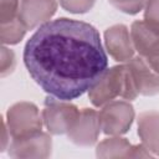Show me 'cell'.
<instances>
[{
    "label": "cell",
    "instance_id": "6da1fadb",
    "mask_svg": "<svg viewBox=\"0 0 159 159\" xmlns=\"http://www.w3.org/2000/svg\"><path fill=\"white\" fill-rule=\"evenodd\" d=\"M24 62L46 93L71 101L94 84L107 70L108 58L96 27L61 17L41 25L30 37Z\"/></svg>",
    "mask_w": 159,
    "mask_h": 159
},
{
    "label": "cell",
    "instance_id": "7a4b0ae2",
    "mask_svg": "<svg viewBox=\"0 0 159 159\" xmlns=\"http://www.w3.org/2000/svg\"><path fill=\"white\" fill-rule=\"evenodd\" d=\"M137 96L138 91L127 65L107 68L88 89V97L96 107L104 106L108 102H112L116 97L132 101Z\"/></svg>",
    "mask_w": 159,
    "mask_h": 159
},
{
    "label": "cell",
    "instance_id": "3957f363",
    "mask_svg": "<svg viewBox=\"0 0 159 159\" xmlns=\"http://www.w3.org/2000/svg\"><path fill=\"white\" fill-rule=\"evenodd\" d=\"M42 120L39 108L31 102L15 103L6 113V125L12 139L41 132Z\"/></svg>",
    "mask_w": 159,
    "mask_h": 159
},
{
    "label": "cell",
    "instance_id": "277c9868",
    "mask_svg": "<svg viewBox=\"0 0 159 159\" xmlns=\"http://www.w3.org/2000/svg\"><path fill=\"white\" fill-rule=\"evenodd\" d=\"M80 114L78 108L68 101L48 97L45 101L42 119L48 133L58 135L67 133Z\"/></svg>",
    "mask_w": 159,
    "mask_h": 159
},
{
    "label": "cell",
    "instance_id": "5b68a950",
    "mask_svg": "<svg viewBox=\"0 0 159 159\" xmlns=\"http://www.w3.org/2000/svg\"><path fill=\"white\" fill-rule=\"evenodd\" d=\"M98 114L101 129L109 135L127 133L134 119L133 106L125 101L108 102Z\"/></svg>",
    "mask_w": 159,
    "mask_h": 159
},
{
    "label": "cell",
    "instance_id": "8992f818",
    "mask_svg": "<svg viewBox=\"0 0 159 159\" xmlns=\"http://www.w3.org/2000/svg\"><path fill=\"white\" fill-rule=\"evenodd\" d=\"M130 37L134 50L159 73V34L153 31L144 21H134L130 27Z\"/></svg>",
    "mask_w": 159,
    "mask_h": 159
},
{
    "label": "cell",
    "instance_id": "52a82bcc",
    "mask_svg": "<svg viewBox=\"0 0 159 159\" xmlns=\"http://www.w3.org/2000/svg\"><path fill=\"white\" fill-rule=\"evenodd\" d=\"M99 114L91 108H83L71 129L67 132L68 139L81 147L93 145L99 135Z\"/></svg>",
    "mask_w": 159,
    "mask_h": 159
},
{
    "label": "cell",
    "instance_id": "ba28073f",
    "mask_svg": "<svg viewBox=\"0 0 159 159\" xmlns=\"http://www.w3.org/2000/svg\"><path fill=\"white\" fill-rule=\"evenodd\" d=\"M51 137L47 133L39 132L12 139L9 144V155L12 158H47L51 154Z\"/></svg>",
    "mask_w": 159,
    "mask_h": 159
},
{
    "label": "cell",
    "instance_id": "9c48e42d",
    "mask_svg": "<svg viewBox=\"0 0 159 159\" xmlns=\"http://www.w3.org/2000/svg\"><path fill=\"white\" fill-rule=\"evenodd\" d=\"M57 0H21L19 19L27 30L41 26L55 15Z\"/></svg>",
    "mask_w": 159,
    "mask_h": 159
},
{
    "label": "cell",
    "instance_id": "30bf717a",
    "mask_svg": "<svg viewBox=\"0 0 159 159\" xmlns=\"http://www.w3.org/2000/svg\"><path fill=\"white\" fill-rule=\"evenodd\" d=\"M104 42L108 53L118 62H129L134 56V46L127 26L118 24L104 32Z\"/></svg>",
    "mask_w": 159,
    "mask_h": 159
},
{
    "label": "cell",
    "instance_id": "8fae6325",
    "mask_svg": "<svg viewBox=\"0 0 159 159\" xmlns=\"http://www.w3.org/2000/svg\"><path fill=\"white\" fill-rule=\"evenodd\" d=\"M127 66L138 93L144 96L159 93V73L155 72L143 57H133Z\"/></svg>",
    "mask_w": 159,
    "mask_h": 159
},
{
    "label": "cell",
    "instance_id": "7c38bea8",
    "mask_svg": "<svg viewBox=\"0 0 159 159\" xmlns=\"http://www.w3.org/2000/svg\"><path fill=\"white\" fill-rule=\"evenodd\" d=\"M138 135L153 155H159V112L149 111L139 114Z\"/></svg>",
    "mask_w": 159,
    "mask_h": 159
},
{
    "label": "cell",
    "instance_id": "4fadbf2b",
    "mask_svg": "<svg viewBox=\"0 0 159 159\" xmlns=\"http://www.w3.org/2000/svg\"><path fill=\"white\" fill-rule=\"evenodd\" d=\"M134 145L125 138H107L97 145L96 154L98 158H133Z\"/></svg>",
    "mask_w": 159,
    "mask_h": 159
},
{
    "label": "cell",
    "instance_id": "5bb4252c",
    "mask_svg": "<svg viewBox=\"0 0 159 159\" xmlns=\"http://www.w3.org/2000/svg\"><path fill=\"white\" fill-rule=\"evenodd\" d=\"M26 27L17 17L10 22L1 24L0 30V40L4 45H15L22 40L26 34Z\"/></svg>",
    "mask_w": 159,
    "mask_h": 159
},
{
    "label": "cell",
    "instance_id": "9a60e30c",
    "mask_svg": "<svg viewBox=\"0 0 159 159\" xmlns=\"http://www.w3.org/2000/svg\"><path fill=\"white\" fill-rule=\"evenodd\" d=\"M144 22L159 34V0H148L144 11Z\"/></svg>",
    "mask_w": 159,
    "mask_h": 159
},
{
    "label": "cell",
    "instance_id": "2e32d148",
    "mask_svg": "<svg viewBox=\"0 0 159 159\" xmlns=\"http://www.w3.org/2000/svg\"><path fill=\"white\" fill-rule=\"evenodd\" d=\"M19 0H0V22L6 24L19 17Z\"/></svg>",
    "mask_w": 159,
    "mask_h": 159
},
{
    "label": "cell",
    "instance_id": "e0dca14e",
    "mask_svg": "<svg viewBox=\"0 0 159 159\" xmlns=\"http://www.w3.org/2000/svg\"><path fill=\"white\" fill-rule=\"evenodd\" d=\"M108 1L122 12L135 15L143 7H145L148 0H108Z\"/></svg>",
    "mask_w": 159,
    "mask_h": 159
},
{
    "label": "cell",
    "instance_id": "ac0fdd59",
    "mask_svg": "<svg viewBox=\"0 0 159 159\" xmlns=\"http://www.w3.org/2000/svg\"><path fill=\"white\" fill-rule=\"evenodd\" d=\"M96 0H60L61 6L72 14H84L89 11Z\"/></svg>",
    "mask_w": 159,
    "mask_h": 159
},
{
    "label": "cell",
    "instance_id": "d6986e66",
    "mask_svg": "<svg viewBox=\"0 0 159 159\" xmlns=\"http://www.w3.org/2000/svg\"><path fill=\"white\" fill-rule=\"evenodd\" d=\"M15 67V55L7 47H1V61H0V73L2 77L12 72Z\"/></svg>",
    "mask_w": 159,
    "mask_h": 159
}]
</instances>
